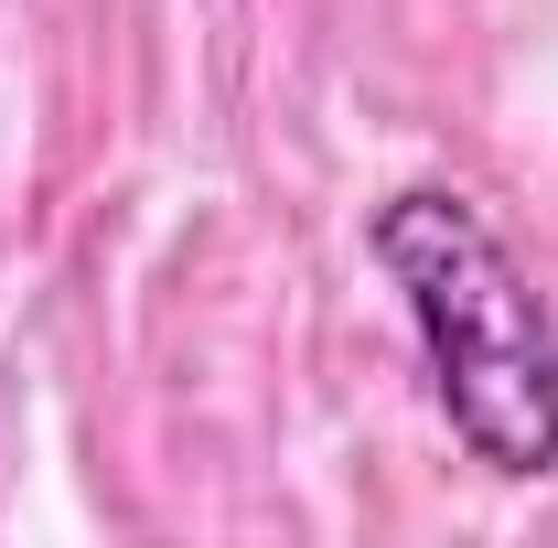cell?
<instances>
[{
	"instance_id": "cell-1",
	"label": "cell",
	"mask_w": 558,
	"mask_h": 548,
	"mask_svg": "<svg viewBox=\"0 0 558 548\" xmlns=\"http://www.w3.org/2000/svg\"><path fill=\"white\" fill-rule=\"evenodd\" d=\"M365 248L418 334L451 441L494 484H548L558 474V301L515 259V237L462 183H398L365 226Z\"/></svg>"
}]
</instances>
